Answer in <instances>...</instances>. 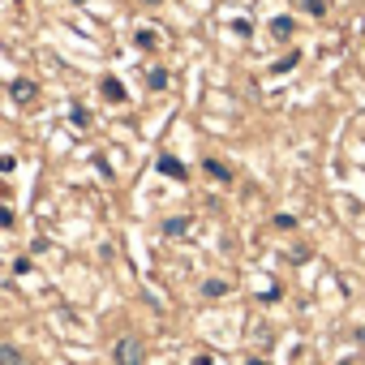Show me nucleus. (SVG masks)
<instances>
[{
    "label": "nucleus",
    "mask_w": 365,
    "mask_h": 365,
    "mask_svg": "<svg viewBox=\"0 0 365 365\" xmlns=\"http://www.w3.org/2000/svg\"><path fill=\"white\" fill-rule=\"evenodd\" d=\"M250 365H267V361H262V356H254V361H250Z\"/></svg>",
    "instance_id": "dca6fc26"
},
{
    "label": "nucleus",
    "mask_w": 365,
    "mask_h": 365,
    "mask_svg": "<svg viewBox=\"0 0 365 365\" xmlns=\"http://www.w3.org/2000/svg\"><path fill=\"white\" fill-rule=\"evenodd\" d=\"M202 168H207V176H215V180H224V185H228V180H232V168H228V163H220V159H207Z\"/></svg>",
    "instance_id": "39448f33"
},
{
    "label": "nucleus",
    "mask_w": 365,
    "mask_h": 365,
    "mask_svg": "<svg viewBox=\"0 0 365 365\" xmlns=\"http://www.w3.org/2000/svg\"><path fill=\"white\" fill-rule=\"evenodd\" d=\"M159 172H163V176H172V180H185V163L172 159V155H163V159H159Z\"/></svg>",
    "instance_id": "20e7f679"
},
{
    "label": "nucleus",
    "mask_w": 365,
    "mask_h": 365,
    "mask_svg": "<svg viewBox=\"0 0 365 365\" xmlns=\"http://www.w3.org/2000/svg\"><path fill=\"white\" fill-rule=\"evenodd\" d=\"M112 361H116V365H142V361H146V344H142L138 335H120V339L112 344Z\"/></svg>",
    "instance_id": "f257e3e1"
},
{
    "label": "nucleus",
    "mask_w": 365,
    "mask_h": 365,
    "mask_svg": "<svg viewBox=\"0 0 365 365\" xmlns=\"http://www.w3.org/2000/svg\"><path fill=\"white\" fill-rule=\"evenodd\" d=\"M202 297H211V301H215V297H228V284H224V279H207V284H202Z\"/></svg>",
    "instance_id": "1a4fd4ad"
},
{
    "label": "nucleus",
    "mask_w": 365,
    "mask_h": 365,
    "mask_svg": "<svg viewBox=\"0 0 365 365\" xmlns=\"http://www.w3.org/2000/svg\"><path fill=\"white\" fill-rule=\"evenodd\" d=\"M103 99H112V103H120V99H125V86H120L116 78H108V82H103Z\"/></svg>",
    "instance_id": "6e6552de"
},
{
    "label": "nucleus",
    "mask_w": 365,
    "mask_h": 365,
    "mask_svg": "<svg viewBox=\"0 0 365 365\" xmlns=\"http://www.w3.org/2000/svg\"><path fill=\"white\" fill-rule=\"evenodd\" d=\"M146 86H150V91H168V73H163V69H150V73H146Z\"/></svg>",
    "instance_id": "9d476101"
},
{
    "label": "nucleus",
    "mask_w": 365,
    "mask_h": 365,
    "mask_svg": "<svg viewBox=\"0 0 365 365\" xmlns=\"http://www.w3.org/2000/svg\"><path fill=\"white\" fill-rule=\"evenodd\" d=\"M271 35L275 39H292V18H275L271 22Z\"/></svg>",
    "instance_id": "0eeeda50"
},
{
    "label": "nucleus",
    "mask_w": 365,
    "mask_h": 365,
    "mask_svg": "<svg viewBox=\"0 0 365 365\" xmlns=\"http://www.w3.org/2000/svg\"><path fill=\"white\" fill-rule=\"evenodd\" d=\"M275 228H284V232H288V228H297V220H292V215H275Z\"/></svg>",
    "instance_id": "ddd939ff"
},
{
    "label": "nucleus",
    "mask_w": 365,
    "mask_h": 365,
    "mask_svg": "<svg viewBox=\"0 0 365 365\" xmlns=\"http://www.w3.org/2000/svg\"><path fill=\"white\" fill-rule=\"evenodd\" d=\"M9 95H14L18 103H35V95H39V86H35L31 78H18V82L9 86Z\"/></svg>",
    "instance_id": "f03ea898"
},
{
    "label": "nucleus",
    "mask_w": 365,
    "mask_h": 365,
    "mask_svg": "<svg viewBox=\"0 0 365 365\" xmlns=\"http://www.w3.org/2000/svg\"><path fill=\"white\" fill-rule=\"evenodd\" d=\"M190 232V220L176 215V220H163V237H185Z\"/></svg>",
    "instance_id": "423d86ee"
},
{
    "label": "nucleus",
    "mask_w": 365,
    "mask_h": 365,
    "mask_svg": "<svg viewBox=\"0 0 365 365\" xmlns=\"http://www.w3.org/2000/svg\"><path fill=\"white\" fill-rule=\"evenodd\" d=\"M138 48H146V52L159 48V35H155V31H138Z\"/></svg>",
    "instance_id": "f8f14e48"
},
{
    "label": "nucleus",
    "mask_w": 365,
    "mask_h": 365,
    "mask_svg": "<svg viewBox=\"0 0 365 365\" xmlns=\"http://www.w3.org/2000/svg\"><path fill=\"white\" fill-rule=\"evenodd\" d=\"M0 228H14V211L9 207H0Z\"/></svg>",
    "instance_id": "4468645a"
},
{
    "label": "nucleus",
    "mask_w": 365,
    "mask_h": 365,
    "mask_svg": "<svg viewBox=\"0 0 365 365\" xmlns=\"http://www.w3.org/2000/svg\"><path fill=\"white\" fill-rule=\"evenodd\" d=\"M194 365H211V356H207V352H198V356H194Z\"/></svg>",
    "instance_id": "2eb2a0df"
},
{
    "label": "nucleus",
    "mask_w": 365,
    "mask_h": 365,
    "mask_svg": "<svg viewBox=\"0 0 365 365\" xmlns=\"http://www.w3.org/2000/svg\"><path fill=\"white\" fill-rule=\"evenodd\" d=\"M0 365H26V352L18 344H0Z\"/></svg>",
    "instance_id": "7ed1b4c3"
},
{
    "label": "nucleus",
    "mask_w": 365,
    "mask_h": 365,
    "mask_svg": "<svg viewBox=\"0 0 365 365\" xmlns=\"http://www.w3.org/2000/svg\"><path fill=\"white\" fill-rule=\"evenodd\" d=\"M339 365H352V361H339Z\"/></svg>",
    "instance_id": "a211bd4d"
},
{
    "label": "nucleus",
    "mask_w": 365,
    "mask_h": 365,
    "mask_svg": "<svg viewBox=\"0 0 365 365\" xmlns=\"http://www.w3.org/2000/svg\"><path fill=\"white\" fill-rule=\"evenodd\" d=\"M301 9H305L309 18H322V14H327V0H301Z\"/></svg>",
    "instance_id": "9b49d317"
},
{
    "label": "nucleus",
    "mask_w": 365,
    "mask_h": 365,
    "mask_svg": "<svg viewBox=\"0 0 365 365\" xmlns=\"http://www.w3.org/2000/svg\"><path fill=\"white\" fill-rule=\"evenodd\" d=\"M146 5H159V0H146Z\"/></svg>",
    "instance_id": "f3484780"
}]
</instances>
